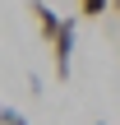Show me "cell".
<instances>
[{
    "instance_id": "cell-1",
    "label": "cell",
    "mask_w": 120,
    "mask_h": 125,
    "mask_svg": "<svg viewBox=\"0 0 120 125\" xmlns=\"http://www.w3.org/2000/svg\"><path fill=\"white\" fill-rule=\"evenodd\" d=\"M74 32H79V19H74V14H65V19H60V28H55V37H51V60H55V79H60V83L69 79V56H74Z\"/></svg>"
},
{
    "instance_id": "cell-2",
    "label": "cell",
    "mask_w": 120,
    "mask_h": 125,
    "mask_svg": "<svg viewBox=\"0 0 120 125\" xmlns=\"http://www.w3.org/2000/svg\"><path fill=\"white\" fill-rule=\"evenodd\" d=\"M28 14H32V23H37V37H42V42H51V37H55V28H60V19H65V14H55L46 0H32V5H28Z\"/></svg>"
},
{
    "instance_id": "cell-3",
    "label": "cell",
    "mask_w": 120,
    "mask_h": 125,
    "mask_svg": "<svg viewBox=\"0 0 120 125\" xmlns=\"http://www.w3.org/2000/svg\"><path fill=\"white\" fill-rule=\"evenodd\" d=\"M106 5H111V0H79V14L97 19V14H106Z\"/></svg>"
},
{
    "instance_id": "cell-4",
    "label": "cell",
    "mask_w": 120,
    "mask_h": 125,
    "mask_svg": "<svg viewBox=\"0 0 120 125\" xmlns=\"http://www.w3.org/2000/svg\"><path fill=\"white\" fill-rule=\"evenodd\" d=\"M0 125H28V121H23V111H14V107H0Z\"/></svg>"
},
{
    "instance_id": "cell-5",
    "label": "cell",
    "mask_w": 120,
    "mask_h": 125,
    "mask_svg": "<svg viewBox=\"0 0 120 125\" xmlns=\"http://www.w3.org/2000/svg\"><path fill=\"white\" fill-rule=\"evenodd\" d=\"M111 14H116V19H120V0H111Z\"/></svg>"
},
{
    "instance_id": "cell-6",
    "label": "cell",
    "mask_w": 120,
    "mask_h": 125,
    "mask_svg": "<svg viewBox=\"0 0 120 125\" xmlns=\"http://www.w3.org/2000/svg\"><path fill=\"white\" fill-rule=\"evenodd\" d=\"M92 125H106V121H92Z\"/></svg>"
}]
</instances>
